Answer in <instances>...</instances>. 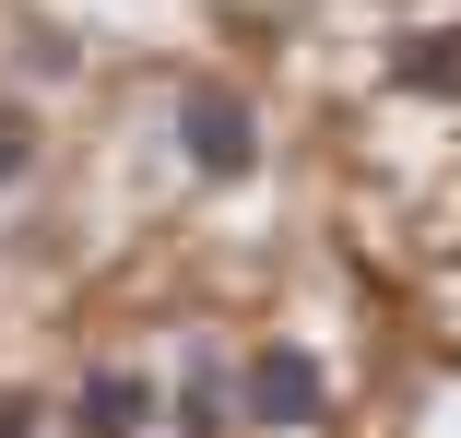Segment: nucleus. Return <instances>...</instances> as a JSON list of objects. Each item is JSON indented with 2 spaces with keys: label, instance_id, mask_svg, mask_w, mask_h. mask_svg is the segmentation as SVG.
I'll list each match as a JSON object with an SVG mask.
<instances>
[{
  "label": "nucleus",
  "instance_id": "obj_1",
  "mask_svg": "<svg viewBox=\"0 0 461 438\" xmlns=\"http://www.w3.org/2000/svg\"><path fill=\"white\" fill-rule=\"evenodd\" d=\"M177 154H190L202 178H249V154H260L249 96H225V83H190V96H177Z\"/></svg>",
  "mask_w": 461,
  "mask_h": 438
},
{
  "label": "nucleus",
  "instance_id": "obj_6",
  "mask_svg": "<svg viewBox=\"0 0 461 438\" xmlns=\"http://www.w3.org/2000/svg\"><path fill=\"white\" fill-rule=\"evenodd\" d=\"M24 166H36V119L0 107V190H24Z\"/></svg>",
  "mask_w": 461,
  "mask_h": 438
},
{
  "label": "nucleus",
  "instance_id": "obj_5",
  "mask_svg": "<svg viewBox=\"0 0 461 438\" xmlns=\"http://www.w3.org/2000/svg\"><path fill=\"white\" fill-rule=\"evenodd\" d=\"M177 426H190V438H225V368H202L190 391H177Z\"/></svg>",
  "mask_w": 461,
  "mask_h": 438
},
{
  "label": "nucleus",
  "instance_id": "obj_2",
  "mask_svg": "<svg viewBox=\"0 0 461 438\" xmlns=\"http://www.w3.org/2000/svg\"><path fill=\"white\" fill-rule=\"evenodd\" d=\"M237 403H249V426H320L331 379H320V356H296V343H260L237 368Z\"/></svg>",
  "mask_w": 461,
  "mask_h": 438
},
{
  "label": "nucleus",
  "instance_id": "obj_4",
  "mask_svg": "<svg viewBox=\"0 0 461 438\" xmlns=\"http://www.w3.org/2000/svg\"><path fill=\"white\" fill-rule=\"evenodd\" d=\"M391 83H402V96H426V107H461V24L402 36V48H391Z\"/></svg>",
  "mask_w": 461,
  "mask_h": 438
},
{
  "label": "nucleus",
  "instance_id": "obj_3",
  "mask_svg": "<svg viewBox=\"0 0 461 438\" xmlns=\"http://www.w3.org/2000/svg\"><path fill=\"white\" fill-rule=\"evenodd\" d=\"M142 415H154V379H142V368H95V379L71 391V426H83V438H131Z\"/></svg>",
  "mask_w": 461,
  "mask_h": 438
},
{
  "label": "nucleus",
  "instance_id": "obj_7",
  "mask_svg": "<svg viewBox=\"0 0 461 438\" xmlns=\"http://www.w3.org/2000/svg\"><path fill=\"white\" fill-rule=\"evenodd\" d=\"M0 438H36V403H0Z\"/></svg>",
  "mask_w": 461,
  "mask_h": 438
}]
</instances>
